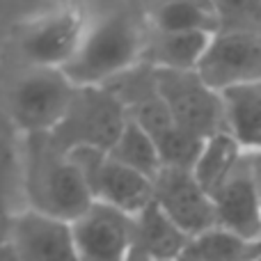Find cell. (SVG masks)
Returning <instances> with one entry per match:
<instances>
[{
	"mask_svg": "<svg viewBox=\"0 0 261 261\" xmlns=\"http://www.w3.org/2000/svg\"><path fill=\"white\" fill-rule=\"evenodd\" d=\"M149 32L144 9L113 7L90 16L81 48L62 71L76 87L108 85L144 62Z\"/></svg>",
	"mask_w": 261,
	"mask_h": 261,
	"instance_id": "cell-1",
	"label": "cell"
},
{
	"mask_svg": "<svg viewBox=\"0 0 261 261\" xmlns=\"http://www.w3.org/2000/svg\"><path fill=\"white\" fill-rule=\"evenodd\" d=\"M21 181L28 208L73 222L94 204L73 156L50 133L23 135Z\"/></svg>",
	"mask_w": 261,
	"mask_h": 261,
	"instance_id": "cell-2",
	"label": "cell"
},
{
	"mask_svg": "<svg viewBox=\"0 0 261 261\" xmlns=\"http://www.w3.org/2000/svg\"><path fill=\"white\" fill-rule=\"evenodd\" d=\"M126 122V108L108 87H76L62 122L50 135L67 151L96 149L110 153Z\"/></svg>",
	"mask_w": 261,
	"mask_h": 261,
	"instance_id": "cell-3",
	"label": "cell"
},
{
	"mask_svg": "<svg viewBox=\"0 0 261 261\" xmlns=\"http://www.w3.org/2000/svg\"><path fill=\"white\" fill-rule=\"evenodd\" d=\"M73 94L76 85L62 69L25 64L9 87V117L23 135L50 133L62 122Z\"/></svg>",
	"mask_w": 261,
	"mask_h": 261,
	"instance_id": "cell-4",
	"label": "cell"
},
{
	"mask_svg": "<svg viewBox=\"0 0 261 261\" xmlns=\"http://www.w3.org/2000/svg\"><path fill=\"white\" fill-rule=\"evenodd\" d=\"M156 90L170 115L186 133L204 140L231 133L222 92L213 90L197 71L156 69Z\"/></svg>",
	"mask_w": 261,
	"mask_h": 261,
	"instance_id": "cell-5",
	"label": "cell"
},
{
	"mask_svg": "<svg viewBox=\"0 0 261 261\" xmlns=\"http://www.w3.org/2000/svg\"><path fill=\"white\" fill-rule=\"evenodd\" d=\"M90 12L81 5H60L18 25V53L30 67L64 69L87 32Z\"/></svg>",
	"mask_w": 261,
	"mask_h": 261,
	"instance_id": "cell-6",
	"label": "cell"
},
{
	"mask_svg": "<svg viewBox=\"0 0 261 261\" xmlns=\"http://www.w3.org/2000/svg\"><path fill=\"white\" fill-rule=\"evenodd\" d=\"M69 153L81 167L94 202L108 204L130 218H138L153 204V181L144 174L96 149H73Z\"/></svg>",
	"mask_w": 261,
	"mask_h": 261,
	"instance_id": "cell-7",
	"label": "cell"
},
{
	"mask_svg": "<svg viewBox=\"0 0 261 261\" xmlns=\"http://www.w3.org/2000/svg\"><path fill=\"white\" fill-rule=\"evenodd\" d=\"M197 73L218 92L261 83V30H220Z\"/></svg>",
	"mask_w": 261,
	"mask_h": 261,
	"instance_id": "cell-8",
	"label": "cell"
},
{
	"mask_svg": "<svg viewBox=\"0 0 261 261\" xmlns=\"http://www.w3.org/2000/svg\"><path fill=\"white\" fill-rule=\"evenodd\" d=\"M153 204L190 239L218 227L213 197L197 184L193 170L163 167L153 181Z\"/></svg>",
	"mask_w": 261,
	"mask_h": 261,
	"instance_id": "cell-9",
	"label": "cell"
},
{
	"mask_svg": "<svg viewBox=\"0 0 261 261\" xmlns=\"http://www.w3.org/2000/svg\"><path fill=\"white\" fill-rule=\"evenodd\" d=\"M71 227L81 261H130L135 218L94 202Z\"/></svg>",
	"mask_w": 261,
	"mask_h": 261,
	"instance_id": "cell-10",
	"label": "cell"
},
{
	"mask_svg": "<svg viewBox=\"0 0 261 261\" xmlns=\"http://www.w3.org/2000/svg\"><path fill=\"white\" fill-rule=\"evenodd\" d=\"M9 245L23 261H81L71 222L32 208L14 213Z\"/></svg>",
	"mask_w": 261,
	"mask_h": 261,
	"instance_id": "cell-11",
	"label": "cell"
},
{
	"mask_svg": "<svg viewBox=\"0 0 261 261\" xmlns=\"http://www.w3.org/2000/svg\"><path fill=\"white\" fill-rule=\"evenodd\" d=\"M213 204L220 229L248 241H261V190L248 151L213 195Z\"/></svg>",
	"mask_w": 261,
	"mask_h": 261,
	"instance_id": "cell-12",
	"label": "cell"
},
{
	"mask_svg": "<svg viewBox=\"0 0 261 261\" xmlns=\"http://www.w3.org/2000/svg\"><path fill=\"white\" fill-rule=\"evenodd\" d=\"M190 236H186L156 204L135 218L130 261H181Z\"/></svg>",
	"mask_w": 261,
	"mask_h": 261,
	"instance_id": "cell-13",
	"label": "cell"
},
{
	"mask_svg": "<svg viewBox=\"0 0 261 261\" xmlns=\"http://www.w3.org/2000/svg\"><path fill=\"white\" fill-rule=\"evenodd\" d=\"M216 35L206 32H149L144 62L165 71H197Z\"/></svg>",
	"mask_w": 261,
	"mask_h": 261,
	"instance_id": "cell-14",
	"label": "cell"
},
{
	"mask_svg": "<svg viewBox=\"0 0 261 261\" xmlns=\"http://www.w3.org/2000/svg\"><path fill=\"white\" fill-rule=\"evenodd\" d=\"M153 32H220V14L216 3H161L144 7Z\"/></svg>",
	"mask_w": 261,
	"mask_h": 261,
	"instance_id": "cell-15",
	"label": "cell"
},
{
	"mask_svg": "<svg viewBox=\"0 0 261 261\" xmlns=\"http://www.w3.org/2000/svg\"><path fill=\"white\" fill-rule=\"evenodd\" d=\"M243 156L245 147L231 133L213 135L204 142L197 163L193 165V174L197 184L213 197L220 190V186L229 179V174L234 172V167L239 165Z\"/></svg>",
	"mask_w": 261,
	"mask_h": 261,
	"instance_id": "cell-16",
	"label": "cell"
},
{
	"mask_svg": "<svg viewBox=\"0 0 261 261\" xmlns=\"http://www.w3.org/2000/svg\"><path fill=\"white\" fill-rule=\"evenodd\" d=\"M261 259V241H248L227 229L213 227L190 239L181 261H257Z\"/></svg>",
	"mask_w": 261,
	"mask_h": 261,
	"instance_id": "cell-17",
	"label": "cell"
},
{
	"mask_svg": "<svg viewBox=\"0 0 261 261\" xmlns=\"http://www.w3.org/2000/svg\"><path fill=\"white\" fill-rule=\"evenodd\" d=\"M108 156L115 158L117 163H122V165L130 167V170L144 174L151 181H156V176L161 174V170L165 167L163 165L161 151H158L156 142L151 140V135L142 126H138L133 119L126 122L122 135H119V140L115 142V147L110 149Z\"/></svg>",
	"mask_w": 261,
	"mask_h": 261,
	"instance_id": "cell-18",
	"label": "cell"
},
{
	"mask_svg": "<svg viewBox=\"0 0 261 261\" xmlns=\"http://www.w3.org/2000/svg\"><path fill=\"white\" fill-rule=\"evenodd\" d=\"M229 130L245 149L261 138V83L222 92Z\"/></svg>",
	"mask_w": 261,
	"mask_h": 261,
	"instance_id": "cell-19",
	"label": "cell"
},
{
	"mask_svg": "<svg viewBox=\"0 0 261 261\" xmlns=\"http://www.w3.org/2000/svg\"><path fill=\"white\" fill-rule=\"evenodd\" d=\"M245 151H248V149H245ZM248 156H250V163H252L254 176H257V184L261 190V151H248Z\"/></svg>",
	"mask_w": 261,
	"mask_h": 261,
	"instance_id": "cell-20",
	"label": "cell"
},
{
	"mask_svg": "<svg viewBox=\"0 0 261 261\" xmlns=\"http://www.w3.org/2000/svg\"><path fill=\"white\" fill-rule=\"evenodd\" d=\"M0 261H23L9 243H0Z\"/></svg>",
	"mask_w": 261,
	"mask_h": 261,
	"instance_id": "cell-21",
	"label": "cell"
},
{
	"mask_svg": "<svg viewBox=\"0 0 261 261\" xmlns=\"http://www.w3.org/2000/svg\"><path fill=\"white\" fill-rule=\"evenodd\" d=\"M248 151H261V138H259V140H257V142H254V144H252V147H250V149H248Z\"/></svg>",
	"mask_w": 261,
	"mask_h": 261,
	"instance_id": "cell-22",
	"label": "cell"
},
{
	"mask_svg": "<svg viewBox=\"0 0 261 261\" xmlns=\"http://www.w3.org/2000/svg\"><path fill=\"white\" fill-rule=\"evenodd\" d=\"M257 261H261V259H257Z\"/></svg>",
	"mask_w": 261,
	"mask_h": 261,
	"instance_id": "cell-23",
	"label": "cell"
}]
</instances>
